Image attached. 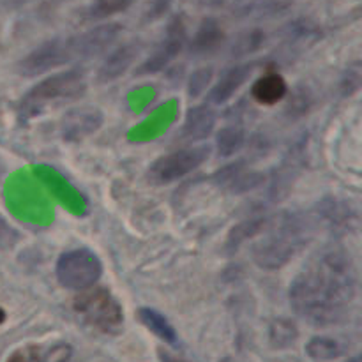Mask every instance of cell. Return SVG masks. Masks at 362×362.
<instances>
[{
    "label": "cell",
    "mask_w": 362,
    "mask_h": 362,
    "mask_svg": "<svg viewBox=\"0 0 362 362\" xmlns=\"http://www.w3.org/2000/svg\"><path fill=\"white\" fill-rule=\"evenodd\" d=\"M356 296V264L341 247H329L311 258L288 290L292 310L315 327L345 320Z\"/></svg>",
    "instance_id": "cell-1"
},
{
    "label": "cell",
    "mask_w": 362,
    "mask_h": 362,
    "mask_svg": "<svg viewBox=\"0 0 362 362\" xmlns=\"http://www.w3.org/2000/svg\"><path fill=\"white\" fill-rule=\"evenodd\" d=\"M313 219L306 214H286L253 246V260L264 271L285 267L313 235Z\"/></svg>",
    "instance_id": "cell-2"
},
{
    "label": "cell",
    "mask_w": 362,
    "mask_h": 362,
    "mask_svg": "<svg viewBox=\"0 0 362 362\" xmlns=\"http://www.w3.org/2000/svg\"><path fill=\"white\" fill-rule=\"evenodd\" d=\"M87 90V80L80 69H67L52 74L39 81L23 95L20 103V113L25 119L39 115L48 106L62 105L81 98Z\"/></svg>",
    "instance_id": "cell-3"
},
{
    "label": "cell",
    "mask_w": 362,
    "mask_h": 362,
    "mask_svg": "<svg viewBox=\"0 0 362 362\" xmlns=\"http://www.w3.org/2000/svg\"><path fill=\"white\" fill-rule=\"evenodd\" d=\"M73 308L81 320L103 334H117L124 325V310L106 288L90 286L81 290L73 300Z\"/></svg>",
    "instance_id": "cell-4"
},
{
    "label": "cell",
    "mask_w": 362,
    "mask_h": 362,
    "mask_svg": "<svg viewBox=\"0 0 362 362\" xmlns=\"http://www.w3.org/2000/svg\"><path fill=\"white\" fill-rule=\"evenodd\" d=\"M103 276V264L90 250H71L57 262V279L67 290L81 292L94 286Z\"/></svg>",
    "instance_id": "cell-5"
},
{
    "label": "cell",
    "mask_w": 362,
    "mask_h": 362,
    "mask_svg": "<svg viewBox=\"0 0 362 362\" xmlns=\"http://www.w3.org/2000/svg\"><path fill=\"white\" fill-rule=\"evenodd\" d=\"M78 60L76 46L73 37H57L42 42L37 48L32 49L20 64L18 71L23 76L32 78L39 76L42 73H48L49 69L66 66V64Z\"/></svg>",
    "instance_id": "cell-6"
},
{
    "label": "cell",
    "mask_w": 362,
    "mask_h": 362,
    "mask_svg": "<svg viewBox=\"0 0 362 362\" xmlns=\"http://www.w3.org/2000/svg\"><path fill=\"white\" fill-rule=\"evenodd\" d=\"M209 152H211V148L202 145V147L182 148V151H175L172 154L161 156L148 168V182L163 186V184L182 179L207 161Z\"/></svg>",
    "instance_id": "cell-7"
},
{
    "label": "cell",
    "mask_w": 362,
    "mask_h": 362,
    "mask_svg": "<svg viewBox=\"0 0 362 362\" xmlns=\"http://www.w3.org/2000/svg\"><path fill=\"white\" fill-rule=\"evenodd\" d=\"M186 42V21H184V18L179 14V16H173L172 20L168 21V27H166L163 41L159 42V45L152 49L151 55L138 66V76H144V74H156L159 73V71L165 69V67H168L170 64L173 62V59L182 52Z\"/></svg>",
    "instance_id": "cell-8"
},
{
    "label": "cell",
    "mask_w": 362,
    "mask_h": 362,
    "mask_svg": "<svg viewBox=\"0 0 362 362\" xmlns=\"http://www.w3.org/2000/svg\"><path fill=\"white\" fill-rule=\"evenodd\" d=\"M103 112L98 106H80L73 108L60 119V134L66 141H80L98 133L103 126Z\"/></svg>",
    "instance_id": "cell-9"
},
{
    "label": "cell",
    "mask_w": 362,
    "mask_h": 362,
    "mask_svg": "<svg viewBox=\"0 0 362 362\" xmlns=\"http://www.w3.org/2000/svg\"><path fill=\"white\" fill-rule=\"evenodd\" d=\"M120 34H122V27L119 23H103L88 28L81 34L73 35L78 60L92 59V57L106 52L119 39Z\"/></svg>",
    "instance_id": "cell-10"
},
{
    "label": "cell",
    "mask_w": 362,
    "mask_h": 362,
    "mask_svg": "<svg viewBox=\"0 0 362 362\" xmlns=\"http://www.w3.org/2000/svg\"><path fill=\"white\" fill-rule=\"evenodd\" d=\"M214 180L219 187H223L228 193L244 194L264 186L265 175L257 170H250V166L240 161L219 170L214 175Z\"/></svg>",
    "instance_id": "cell-11"
},
{
    "label": "cell",
    "mask_w": 362,
    "mask_h": 362,
    "mask_svg": "<svg viewBox=\"0 0 362 362\" xmlns=\"http://www.w3.org/2000/svg\"><path fill=\"white\" fill-rule=\"evenodd\" d=\"M141 45L140 42H126V45L119 46V48L113 49L105 60H103L101 67L98 71V80L101 83H108V81L117 80V78L122 76L133 62L136 60V57L140 55Z\"/></svg>",
    "instance_id": "cell-12"
},
{
    "label": "cell",
    "mask_w": 362,
    "mask_h": 362,
    "mask_svg": "<svg viewBox=\"0 0 362 362\" xmlns=\"http://www.w3.org/2000/svg\"><path fill=\"white\" fill-rule=\"evenodd\" d=\"M251 73H253V66L251 64H239V66H233L230 69H226L219 76V80L216 81L212 90L209 92V103H212V105H223L228 99H232L235 95V92H239V88L250 80Z\"/></svg>",
    "instance_id": "cell-13"
},
{
    "label": "cell",
    "mask_w": 362,
    "mask_h": 362,
    "mask_svg": "<svg viewBox=\"0 0 362 362\" xmlns=\"http://www.w3.org/2000/svg\"><path fill=\"white\" fill-rule=\"evenodd\" d=\"M73 349L67 343L25 345L14 350L6 362H69Z\"/></svg>",
    "instance_id": "cell-14"
},
{
    "label": "cell",
    "mask_w": 362,
    "mask_h": 362,
    "mask_svg": "<svg viewBox=\"0 0 362 362\" xmlns=\"http://www.w3.org/2000/svg\"><path fill=\"white\" fill-rule=\"evenodd\" d=\"M225 42V30L216 18H205L189 41V52L193 57H205L218 52Z\"/></svg>",
    "instance_id": "cell-15"
},
{
    "label": "cell",
    "mask_w": 362,
    "mask_h": 362,
    "mask_svg": "<svg viewBox=\"0 0 362 362\" xmlns=\"http://www.w3.org/2000/svg\"><path fill=\"white\" fill-rule=\"evenodd\" d=\"M216 127V113L211 106L200 105L187 110L184 119L182 136L191 141L205 140L212 134Z\"/></svg>",
    "instance_id": "cell-16"
},
{
    "label": "cell",
    "mask_w": 362,
    "mask_h": 362,
    "mask_svg": "<svg viewBox=\"0 0 362 362\" xmlns=\"http://www.w3.org/2000/svg\"><path fill=\"white\" fill-rule=\"evenodd\" d=\"M288 94V85L285 78L278 73H267L258 78L251 87V95L257 103L265 106H272L286 98Z\"/></svg>",
    "instance_id": "cell-17"
},
{
    "label": "cell",
    "mask_w": 362,
    "mask_h": 362,
    "mask_svg": "<svg viewBox=\"0 0 362 362\" xmlns=\"http://www.w3.org/2000/svg\"><path fill=\"white\" fill-rule=\"evenodd\" d=\"M138 318H140L141 324L152 332V334L158 336L161 341L168 343V345H177L179 341V336H177L175 327L168 322V318L165 315L159 313L154 308H140L138 310Z\"/></svg>",
    "instance_id": "cell-18"
},
{
    "label": "cell",
    "mask_w": 362,
    "mask_h": 362,
    "mask_svg": "<svg viewBox=\"0 0 362 362\" xmlns=\"http://www.w3.org/2000/svg\"><path fill=\"white\" fill-rule=\"evenodd\" d=\"M265 228H267V221L265 219H247V221L239 223V225L230 230L225 243V251L226 253H235L244 243L257 237Z\"/></svg>",
    "instance_id": "cell-19"
},
{
    "label": "cell",
    "mask_w": 362,
    "mask_h": 362,
    "mask_svg": "<svg viewBox=\"0 0 362 362\" xmlns=\"http://www.w3.org/2000/svg\"><path fill=\"white\" fill-rule=\"evenodd\" d=\"M297 338H299L297 325L292 320H288V318H276L269 325V343H271L272 349H290V346L296 345Z\"/></svg>",
    "instance_id": "cell-20"
},
{
    "label": "cell",
    "mask_w": 362,
    "mask_h": 362,
    "mask_svg": "<svg viewBox=\"0 0 362 362\" xmlns=\"http://www.w3.org/2000/svg\"><path fill=\"white\" fill-rule=\"evenodd\" d=\"M320 35L317 25L311 23L310 20H296L292 23H288L283 32V39H285V45L288 46H310L311 42H315Z\"/></svg>",
    "instance_id": "cell-21"
},
{
    "label": "cell",
    "mask_w": 362,
    "mask_h": 362,
    "mask_svg": "<svg viewBox=\"0 0 362 362\" xmlns=\"http://www.w3.org/2000/svg\"><path fill=\"white\" fill-rule=\"evenodd\" d=\"M306 354L315 362H331L341 357L343 346L327 336H315L306 343Z\"/></svg>",
    "instance_id": "cell-22"
},
{
    "label": "cell",
    "mask_w": 362,
    "mask_h": 362,
    "mask_svg": "<svg viewBox=\"0 0 362 362\" xmlns=\"http://www.w3.org/2000/svg\"><path fill=\"white\" fill-rule=\"evenodd\" d=\"M265 32L262 28H247V30L240 32L235 39H233L232 46H230V55L232 57H246L251 53L258 52L262 46L265 45Z\"/></svg>",
    "instance_id": "cell-23"
},
{
    "label": "cell",
    "mask_w": 362,
    "mask_h": 362,
    "mask_svg": "<svg viewBox=\"0 0 362 362\" xmlns=\"http://www.w3.org/2000/svg\"><path fill=\"white\" fill-rule=\"evenodd\" d=\"M288 7L285 0H251L244 4L237 14L251 20H262V18H272L276 14H281Z\"/></svg>",
    "instance_id": "cell-24"
},
{
    "label": "cell",
    "mask_w": 362,
    "mask_h": 362,
    "mask_svg": "<svg viewBox=\"0 0 362 362\" xmlns=\"http://www.w3.org/2000/svg\"><path fill=\"white\" fill-rule=\"evenodd\" d=\"M246 144V133L240 126H226L216 136V147H218L219 156L230 158L237 154Z\"/></svg>",
    "instance_id": "cell-25"
},
{
    "label": "cell",
    "mask_w": 362,
    "mask_h": 362,
    "mask_svg": "<svg viewBox=\"0 0 362 362\" xmlns=\"http://www.w3.org/2000/svg\"><path fill=\"white\" fill-rule=\"evenodd\" d=\"M134 2L136 0H94L87 9V20H106L127 11Z\"/></svg>",
    "instance_id": "cell-26"
},
{
    "label": "cell",
    "mask_w": 362,
    "mask_h": 362,
    "mask_svg": "<svg viewBox=\"0 0 362 362\" xmlns=\"http://www.w3.org/2000/svg\"><path fill=\"white\" fill-rule=\"evenodd\" d=\"M311 105H313V95L306 87H297L292 94L288 95V103H286V115L292 119H299L310 112Z\"/></svg>",
    "instance_id": "cell-27"
},
{
    "label": "cell",
    "mask_w": 362,
    "mask_h": 362,
    "mask_svg": "<svg viewBox=\"0 0 362 362\" xmlns=\"http://www.w3.org/2000/svg\"><path fill=\"white\" fill-rule=\"evenodd\" d=\"M212 76H214V69L212 67H200V69L193 71V74L189 76V81H187V94L191 98H198V95L204 94L207 90L209 83L212 81Z\"/></svg>",
    "instance_id": "cell-28"
},
{
    "label": "cell",
    "mask_w": 362,
    "mask_h": 362,
    "mask_svg": "<svg viewBox=\"0 0 362 362\" xmlns=\"http://www.w3.org/2000/svg\"><path fill=\"white\" fill-rule=\"evenodd\" d=\"M361 81H362L361 62L350 64V66L345 69V74H343L341 78L339 90H341V94L345 95V98H350V95H354L361 88Z\"/></svg>",
    "instance_id": "cell-29"
},
{
    "label": "cell",
    "mask_w": 362,
    "mask_h": 362,
    "mask_svg": "<svg viewBox=\"0 0 362 362\" xmlns=\"http://www.w3.org/2000/svg\"><path fill=\"white\" fill-rule=\"evenodd\" d=\"M173 0H148L147 9H145V20L154 21L161 18L170 9Z\"/></svg>",
    "instance_id": "cell-30"
},
{
    "label": "cell",
    "mask_w": 362,
    "mask_h": 362,
    "mask_svg": "<svg viewBox=\"0 0 362 362\" xmlns=\"http://www.w3.org/2000/svg\"><path fill=\"white\" fill-rule=\"evenodd\" d=\"M16 240L18 233L4 219H0V247H11Z\"/></svg>",
    "instance_id": "cell-31"
},
{
    "label": "cell",
    "mask_w": 362,
    "mask_h": 362,
    "mask_svg": "<svg viewBox=\"0 0 362 362\" xmlns=\"http://www.w3.org/2000/svg\"><path fill=\"white\" fill-rule=\"evenodd\" d=\"M30 2V0H0V6L4 7V9H20V7L27 6V4Z\"/></svg>",
    "instance_id": "cell-32"
},
{
    "label": "cell",
    "mask_w": 362,
    "mask_h": 362,
    "mask_svg": "<svg viewBox=\"0 0 362 362\" xmlns=\"http://www.w3.org/2000/svg\"><path fill=\"white\" fill-rule=\"evenodd\" d=\"M158 359H159V362H187V361L179 359V357L172 356V354L165 352V350H163V349L158 350Z\"/></svg>",
    "instance_id": "cell-33"
},
{
    "label": "cell",
    "mask_w": 362,
    "mask_h": 362,
    "mask_svg": "<svg viewBox=\"0 0 362 362\" xmlns=\"http://www.w3.org/2000/svg\"><path fill=\"white\" fill-rule=\"evenodd\" d=\"M6 317H7V315H6V311H4L2 308H0V325H2L4 322H6Z\"/></svg>",
    "instance_id": "cell-34"
},
{
    "label": "cell",
    "mask_w": 362,
    "mask_h": 362,
    "mask_svg": "<svg viewBox=\"0 0 362 362\" xmlns=\"http://www.w3.org/2000/svg\"><path fill=\"white\" fill-rule=\"evenodd\" d=\"M346 362H362V361H361V357L357 356V357H352V359H349Z\"/></svg>",
    "instance_id": "cell-35"
},
{
    "label": "cell",
    "mask_w": 362,
    "mask_h": 362,
    "mask_svg": "<svg viewBox=\"0 0 362 362\" xmlns=\"http://www.w3.org/2000/svg\"><path fill=\"white\" fill-rule=\"evenodd\" d=\"M207 2H211V4H221V2H225V0H207Z\"/></svg>",
    "instance_id": "cell-36"
},
{
    "label": "cell",
    "mask_w": 362,
    "mask_h": 362,
    "mask_svg": "<svg viewBox=\"0 0 362 362\" xmlns=\"http://www.w3.org/2000/svg\"><path fill=\"white\" fill-rule=\"evenodd\" d=\"M0 179H2V163H0Z\"/></svg>",
    "instance_id": "cell-37"
}]
</instances>
